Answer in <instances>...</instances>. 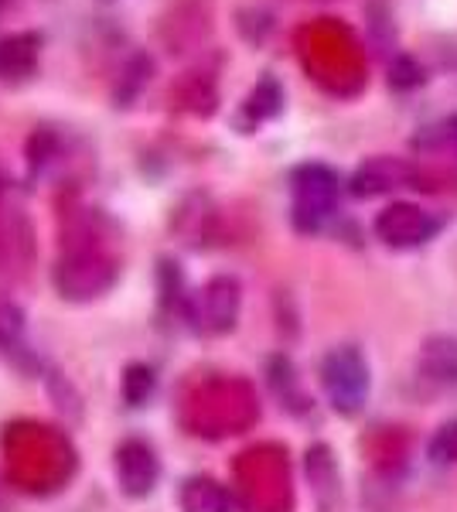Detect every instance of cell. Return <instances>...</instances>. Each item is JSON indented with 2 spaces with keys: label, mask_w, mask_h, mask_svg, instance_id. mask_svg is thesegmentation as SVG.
I'll list each match as a JSON object with an SVG mask.
<instances>
[{
  "label": "cell",
  "mask_w": 457,
  "mask_h": 512,
  "mask_svg": "<svg viewBox=\"0 0 457 512\" xmlns=\"http://www.w3.org/2000/svg\"><path fill=\"white\" fill-rule=\"evenodd\" d=\"M116 478H120V489L130 495V499H144V495L154 492L157 478H161V461L151 444L144 441H123L116 448Z\"/></svg>",
  "instance_id": "cell-7"
},
{
  "label": "cell",
  "mask_w": 457,
  "mask_h": 512,
  "mask_svg": "<svg viewBox=\"0 0 457 512\" xmlns=\"http://www.w3.org/2000/svg\"><path fill=\"white\" fill-rule=\"evenodd\" d=\"M188 321L202 335H226L239 318V284L232 277H212L188 297Z\"/></svg>",
  "instance_id": "cell-4"
},
{
  "label": "cell",
  "mask_w": 457,
  "mask_h": 512,
  "mask_svg": "<svg viewBox=\"0 0 457 512\" xmlns=\"http://www.w3.org/2000/svg\"><path fill=\"white\" fill-rule=\"evenodd\" d=\"M437 229H440V219L410 202L389 205L376 219V236L389 250H413V246H423L427 239L437 236Z\"/></svg>",
  "instance_id": "cell-5"
},
{
  "label": "cell",
  "mask_w": 457,
  "mask_h": 512,
  "mask_svg": "<svg viewBox=\"0 0 457 512\" xmlns=\"http://www.w3.org/2000/svg\"><path fill=\"white\" fill-rule=\"evenodd\" d=\"M93 239L96 236L69 239V246L58 256L55 287L65 301H93V297L110 291L116 274H120L113 256L99 243H93Z\"/></svg>",
  "instance_id": "cell-1"
},
{
  "label": "cell",
  "mask_w": 457,
  "mask_h": 512,
  "mask_svg": "<svg viewBox=\"0 0 457 512\" xmlns=\"http://www.w3.org/2000/svg\"><path fill=\"white\" fill-rule=\"evenodd\" d=\"M290 192H294V226L301 233H318L335 216L342 181L324 164H304L290 175Z\"/></svg>",
  "instance_id": "cell-3"
},
{
  "label": "cell",
  "mask_w": 457,
  "mask_h": 512,
  "mask_svg": "<svg viewBox=\"0 0 457 512\" xmlns=\"http://www.w3.org/2000/svg\"><path fill=\"white\" fill-rule=\"evenodd\" d=\"M413 181H417V164L393 158V154H379V158H369L355 168V175L348 178V192L355 198H376L413 185Z\"/></svg>",
  "instance_id": "cell-6"
},
{
  "label": "cell",
  "mask_w": 457,
  "mask_h": 512,
  "mask_svg": "<svg viewBox=\"0 0 457 512\" xmlns=\"http://www.w3.org/2000/svg\"><path fill=\"white\" fill-rule=\"evenodd\" d=\"M154 393V373L147 366H130L127 376H123V400L130 407H144Z\"/></svg>",
  "instance_id": "cell-11"
},
{
  "label": "cell",
  "mask_w": 457,
  "mask_h": 512,
  "mask_svg": "<svg viewBox=\"0 0 457 512\" xmlns=\"http://www.w3.org/2000/svg\"><path fill=\"white\" fill-rule=\"evenodd\" d=\"M321 386L338 414H359L369 396V362L355 345H338L321 359Z\"/></svg>",
  "instance_id": "cell-2"
},
{
  "label": "cell",
  "mask_w": 457,
  "mask_h": 512,
  "mask_svg": "<svg viewBox=\"0 0 457 512\" xmlns=\"http://www.w3.org/2000/svg\"><path fill=\"white\" fill-rule=\"evenodd\" d=\"M430 458H434L437 465H451L457 458V420L444 424L434 434V441H430Z\"/></svg>",
  "instance_id": "cell-12"
},
{
  "label": "cell",
  "mask_w": 457,
  "mask_h": 512,
  "mask_svg": "<svg viewBox=\"0 0 457 512\" xmlns=\"http://www.w3.org/2000/svg\"><path fill=\"white\" fill-rule=\"evenodd\" d=\"M280 110V89H277V82L267 79L260 89L253 93V99H249V113H253L256 120H267L273 117V113Z\"/></svg>",
  "instance_id": "cell-13"
},
{
  "label": "cell",
  "mask_w": 457,
  "mask_h": 512,
  "mask_svg": "<svg viewBox=\"0 0 457 512\" xmlns=\"http://www.w3.org/2000/svg\"><path fill=\"white\" fill-rule=\"evenodd\" d=\"M420 144L434 147V151H444V154H454L457 158V117H447L444 123H437Z\"/></svg>",
  "instance_id": "cell-14"
},
{
  "label": "cell",
  "mask_w": 457,
  "mask_h": 512,
  "mask_svg": "<svg viewBox=\"0 0 457 512\" xmlns=\"http://www.w3.org/2000/svg\"><path fill=\"white\" fill-rule=\"evenodd\" d=\"M178 502L185 512H229L232 509L229 492L209 475H191L188 482L181 485Z\"/></svg>",
  "instance_id": "cell-9"
},
{
  "label": "cell",
  "mask_w": 457,
  "mask_h": 512,
  "mask_svg": "<svg viewBox=\"0 0 457 512\" xmlns=\"http://www.w3.org/2000/svg\"><path fill=\"white\" fill-rule=\"evenodd\" d=\"M38 48H41L38 35H11L0 41V79L4 82L28 79L35 72Z\"/></svg>",
  "instance_id": "cell-8"
},
{
  "label": "cell",
  "mask_w": 457,
  "mask_h": 512,
  "mask_svg": "<svg viewBox=\"0 0 457 512\" xmlns=\"http://www.w3.org/2000/svg\"><path fill=\"white\" fill-rule=\"evenodd\" d=\"M420 366L427 379L454 386L457 383V342L454 338H430V342L423 345Z\"/></svg>",
  "instance_id": "cell-10"
}]
</instances>
